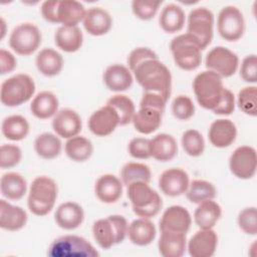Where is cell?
<instances>
[{
	"mask_svg": "<svg viewBox=\"0 0 257 257\" xmlns=\"http://www.w3.org/2000/svg\"><path fill=\"white\" fill-rule=\"evenodd\" d=\"M127 64L144 91L161 94L169 100L172 74L155 51L148 47L135 48L127 57Z\"/></svg>",
	"mask_w": 257,
	"mask_h": 257,
	"instance_id": "6da1fadb",
	"label": "cell"
},
{
	"mask_svg": "<svg viewBox=\"0 0 257 257\" xmlns=\"http://www.w3.org/2000/svg\"><path fill=\"white\" fill-rule=\"evenodd\" d=\"M58 189L55 181L47 176L36 177L29 188L27 206L29 211L39 217L47 215L53 209Z\"/></svg>",
	"mask_w": 257,
	"mask_h": 257,
	"instance_id": "7a4b0ae2",
	"label": "cell"
},
{
	"mask_svg": "<svg viewBox=\"0 0 257 257\" xmlns=\"http://www.w3.org/2000/svg\"><path fill=\"white\" fill-rule=\"evenodd\" d=\"M193 90L199 104L213 111L221 102L226 87L220 75L211 70H204L194 78Z\"/></svg>",
	"mask_w": 257,
	"mask_h": 257,
	"instance_id": "3957f363",
	"label": "cell"
},
{
	"mask_svg": "<svg viewBox=\"0 0 257 257\" xmlns=\"http://www.w3.org/2000/svg\"><path fill=\"white\" fill-rule=\"evenodd\" d=\"M127 197L134 213L140 218L151 219L157 216L163 207L161 196L150 187L149 183L139 181L130 184Z\"/></svg>",
	"mask_w": 257,
	"mask_h": 257,
	"instance_id": "277c9868",
	"label": "cell"
},
{
	"mask_svg": "<svg viewBox=\"0 0 257 257\" xmlns=\"http://www.w3.org/2000/svg\"><path fill=\"white\" fill-rule=\"evenodd\" d=\"M128 224L121 215H109L95 221L92 225V235L102 249H109L121 243L127 235Z\"/></svg>",
	"mask_w": 257,
	"mask_h": 257,
	"instance_id": "5b68a950",
	"label": "cell"
},
{
	"mask_svg": "<svg viewBox=\"0 0 257 257\" xmlns=\"http://www.w3.org/2000/svg\"><path fill=\"white\" fill-rule=\"evenodd\" d=\"M35 82L31 76L19 73L5 79L1 84L0 100L2 104L15 107L27 102L35 92Z\"/></svg>",
	"mask_w": 257,
	"mask_h": 257,
	"instance_id": "8992f818",
	"label": "cell"
},
{
	"mask_svg": "<svg viewBox=\"0 0 257 257\" xmlns=\"http://www.w3.org/2000/svg\"><path fill=\"white\" fill-rule=\"evenodd\" d=\"M170 49L176 65L183 70H195L202 62V49L188 33L174 37L170 43Z\"/></svg>",
	"mask_w": 257,
	"mask_h": 257,
	"instance_id": "52a82bcc",
	"label": "cell"
},
{
	"mask_svg": "<svg viewBox=\"0 0 257 257\" xmlns=\"http://www.w3.org/2000/svg\"><path fill=\"white\" fill-rule=\"evenodd\" d=\"M47 255L49 257H97L99 253L85 238L64 235L51 242Z\"/></svg>",
	"mask_w": 257,
	"mask_h": 257,
	"instance_id": "ba28073f",
	"label": "cell"
},
{
	"mask_svg": "<svg viewBox=\"0 0 257 257\" xmlns=\"http://www.w3.org/2000/svg\"><path fill=\"white\" fill-rule=\"evenodd\" d=\"M214 14L206 7H198L189 13L187 33L190 34L205 49L213 39Z\"/></svg>",
	"mask_w": 257,
	"mask_h": 257,
	"instance_id": "9c48e42d",
	"label": "cell"
},
{
	"mask_svg": "<svg viewBox=\"0 0 257 257\" xmlns=\"http://www.w3.org/2000/svg\"><path fill=\"white\" fill-rule=\"evenodd\" d=\"M42 35L39 28L33 23L25 22L17 25L9 37V46L19 55L32 54L40 46Z\"/></svg>",
	"mask_w": 257,
	"mask_h": 257,
	"instance_id": "30bf717a",
	"label": "cell"
},
{
	"mask_svg": "<svg viewBox=\"0 0 257 257\" xmlns=\"http://www.w3.org/2000/svg\"><path fill=\"white\" fill-rule=\"evenodd\" d=\"M217 29L223 39L230 42L239 40L245 32L243 13L235 6L223 7L218 14Z\"/></svg>",
	"mask_w": 257,
	"mask_h": 257,
	"instance_id": "8fae6325",
	"label": "cell"
},
{
	"mask_svg": "<svg viewBox=\"0 0 257 257\" xmlns=\"http://www.w3.org/2000/svg\"><path fill=\"white\" fill-rule=\"evenodd\" d=\"M205 65L207 70L217 73L222 78L230 77L238 69L239 58L232 50L224 46H216L207 53Z\"/></svg>",
	"mask_w": 257,
	"mask_h": 257,
	"instance_id": "7c38bea8",
	"label": "cell"
},
{
	"mask_svg": "<svg viewBox=\"0 0 257 257\" xmlns=\"http://www.w3.org/2000/svg\"><path fill=\"white\" fill-rule=\"evenodd\" d=\"M229 168L235 177L242 180L251 179L257 169L256 150L251 146L238 147L230 156Z\"/></svg>",
	"mask_w": 257,
	"mask_h": 257,
	"instance_id": "4fadbf2b",
	"label": "cell"
},
{
	"mask_svg": "<svg viewBox=\"0 0 257 257\" xmlns=\"http://www.w3.org/2000/svg\"><path fill=\"white\" fill-rule=\"evenodd\" d=\"M89 131L97 137H106L114 132L119 125V117L116 111L105 104L104 106L93 111L88 118Z\"/></svg>",
	"mask_w": 257,
	"mask_h": 257,
	"instance_id": "5bb4252c",
	"label": "cell"
},
{
	"mask_svg": "<svg viewBox=\"0 0 257 257\" xmlns=\"http://www.w3.org/2000/svg\"><path fill=\"white\" fill-rule=\"evenodd\" d=\"M217 245L218 236L213 229H200L188 241L187 249L192 257H211Z\"/></svg>",
	"mask_w": 257,
	"mask_h": 257,
	"instance_id": "9a60e30c",
	"label": "cell"
},
{
	"mask_svg": "<svg viewBox=\"0 0 257 257\" xmlns=\"http://www.w3.org/2000/svg\"><path fill=\"white\" fill-rule=\"evenodd\" d=\"M189 184V175L180 168H171L164 171L159 179L161 191L169 197H178L185 194Z\"/></svg>",
	"mask_w": 257,
	"mask_h": 257,
	"instance_id": "2e32d148",
	"label": "cell"
},
{
	"mask_svg": "<svg viewBox=\"0 0 257 257\" xmlns=\"http://www.w3.org/2000/svg\"><path fill=\"white\" fill-rule=\"evenodd\" d=\"M192 224V217L189 211L179 205H174L166 209L160 220L161 231H172L187 234Z\"/></svg>",
	"mask_w": 257,
	"mask_h": 257,
	"instance_id": "e0dca14e",
	"label": "cell"
},
{
	"mask_svg": "<svg viewBox=\"0 0 257 257\" xmlns=\"http://www.w3.org/2000/svg\"><path fill=\"white\" fill-rule=\"evenodd\" d=\"M52 127L58 137L68 140L80 133L82 128L81 117L75 110L63 108L54 115Z\"/></svg>",
	"mask_w": 257,
	"mask_h": 257,
	"instance_id": "ac0fdd59",
	"label": "cell"
},
{
	"mask_svg": "<svg viewBox=\"0 0 257 257\" xmlns=\"http://www.w3.org/2000/svg\"><path fill=\"white\" fill-rule=\"evenodd\" d=\"M208 137L210 143L214 147L220 149L227 148L235 142L237 127L232 120L228 118H219L211 123Z\"/></svg>",
	"mask_w": 257,
	"mask_h": 257,
	"instance_id": "d6986e66",
	"label": "cell"
},
{
	"mask_svg": "<svg viewBox=\"0 0 257 257\" xmlns=\"http://www.w3.org/2000/svg\"><path fill=\"white\" fill-rule=\"evenodd\" d=\"M54 219L61 229L74 230L82 224L84 220V212L79 204L68 201L57 207Z\"/></svg>",
	"mask_w": 257,
	"mask_h": 257,
	"instance_id": "ffe728a7",
	"label": "cell"
},
{
	"mask_svg": "<svg viewBox=\"0 0 257 257\" xmlns=\"http://www.w3.org/2000/svg\"><path fill=\"white\" fill-rule=\"evenodd\" d=\"M122 182L111 174L100 176L94 185V193L97 199L105 204H112L122 195Z\"/></svg>",
	"mask_w": 257,
	"mask_h": 257,
	"instance_id": "44dd1931",
	"label": "cell"
},
{
	"mask_svg": "<svg viewBox=\"0 0 257 257\" xmlns=\"http://www.w3.org/2000/svg\"><path fill=\"white\" fill-rule=\"evenodd\" d=\"M102 79L106 87L109 90L115 92L128 89L134 81V77L130 68L118 63L107 66L103 72Z\"/></svg>",
	"mask_w": 257,
	"mask_h": 257,
	"instance_id": "7402d4cb",
	"label": "cell"
},
{
	"mask_svg": "<svg viewBox=\"0 0 257 257\" xmlns=\"http://www.w3.org/2000/svg\"><path fill=\"white\" fill-rule=\"evenodd\" d=\"M82 22L85 30L93 36L106 34L112 26L110 14L101 7H91L86 10Z\"/></svg>",
	"mask_w": 257,
	"mask_h": 257,
	"instance_id": "603a6c76",
	"label": "cell"
},
{
	"mask_svg": "<svg viewBox=\"0 0 257 257\" xmlns=\"http://www.w3.org/2000/svg\"><path fill=\"white\" fill-rule=\"evenodd\" d=\"M164 111L151 106H140L133 117V124L137 132L150 135L156 132L162 124Z\"/></svg>",
	"mask_w": 257,
	"mask_h": 257,
	"instance_id": "cb8c5ba5",
	"label": "cell"
},
{
	"mask_svg": "<svg viewBox=\"0 0 257 257\" xmlns=\"http://www.w3.org/2000/svg\"><path fill=\"white\" fill-rule=\"evenodd\" d=\"M27 213L19 206L0 200V227L7 231H18L27 223Z\"/></svg>",
	"mask_w": 257,
	"mask_h": 257,
	"instance_id": "d4e9b609",
	"label": "cell"
},
{
	"mask_svg": "<svg viewBox=\"0 0 257 257\" xmlns=\"http://www.w3.org/2000/svg\"><path fill=\"white\" fill-rule=\"evenodd\" d=\"M151 157L159 162L173 160L178 154V144L176 139L169 134H158L150 140Z\"/></svg>",
	"mask_w": 257,
	"mask_h": 257,
	"instance_id": "484cf974",
	"label": "cell"
},
{
	"mask_svg": "<svg viewBox=\"0 0 257 257\" xmlns=\"http://www.w3.org/2000/svg\"><path fill=\"white\" fill-rule=\"evenodd\" d=\"M187 234L172 231H161L158 247L163 257H181L187 248Z\"/></svg>",
	"mask_w": 257,
	"mask_h": 257,
	"instance_id": "4316f807",
	"label": "cell"
},
{
	"mask_svg": "<svg viewBox=\"0 0 257 257\" xmlns=\"http://www.w3.org/2000/svg\"><path fill=\"white\" fill-rule=\"evenodd\" d=\"M157 235L155 224L147 218H139L128 224L127 236L131 242L137 246L151 244Z\"/></svg>",
	"mask_w": 257,
	"mask_h": 257,
	"instance_id": "83f0119b",
	"label": "cell"
},
{
	"mask_svg": "<svg viewBox=\"0 0 257 257\" xmlns=\"http://www.w3.org/2000/svg\"><path fill=\"white\" fill-rule=\"evenodd\" d=\"M56 46L64 52L72 53L80 49L83 42V34L78 26H60L54 34Z\"/></svg>",
	"mask_w": 257,
	"mask_h": 257,
	"instance_id": "f1b7e54d",
	"label": "cell"
},
{
	"mask_svg": "<svg viewBox=\"0 0 257 257\" xmlns=\"http://www.w3.org/2000/svg\"><path fill=\"white\" fill-rule=\"evenodd\" d=\"M86 10L84 6L75 0H58L57 23L62 26H77L83 21Z\"/></svg>",
	"mask_w": 257,
	"mask_h": 257,
	"instance_id": "f546056e",
	"label": "cell"
},
{
	"mask_svg": "<svg viewBox=\"0 0 257 257\" xmlns=\"http://www.w3.org/2000/svg\"><path fill=\"white\" fill-rule=\"evenodd\" d=\"M59 101L57 96L51 91H41L37 93L31 101L30 110L39 119H47L56 114Z\"/></svg>",
	"mask_w": 257,
	"mask_h": 257,
	"instance_id": "4dcf8cb0",
	"label": "cell"
},
{
	"mask_svg": "<svg viewBox=\"0 0 257 257\" xmlns=\"http://www.w3.org/2000/svg\"><path fill=\"white\" fill-rule=\"evenodd\" d=\"M194 212V221L200 229H213L222 215L221 206L214 200H206Z\"/></svg>",
	"mask_w": 257,
	"mask_h": 257,
	"instance_id": "1f68e13d",
	"label": "cell"
},
{
	"mask_svg": "<svg viewBox=\"0 0 257 257\" xmlns=\"http://www.w3.org/2000/svg\"><path fill=\"white\" fill-rule=\"evenodd\" d=\"M186 15L183 8L177 4H167L161 11L159 23L161 28L167 33H176L183 29Z\"/></svg>",
	"mask_w": 257,
	"mask_h": 257,
	"instance_id": "d6a6232c",
	"label": "cell"
},
{
	"mask_svg": "<svg viewBox=\"0 0 257 257\" xmlns=\"http://www.w3.org/2000/svg\"><path fill=\"white\" fill-rule=\"evenodd\" d=\"M35 64L41 74L49 77L55 76L62 70L63 57L58 51L46 47L38 52Z\"/></svg>",
	"mask_w": 257,
	"mask_h": 257,
	"instance_id": "836d02e7",
	"label": "cell"
},
{
	"mask_svg": "<svg viewBox=\"0 0 257 257\" xmlns=\"http://www.w3.org/2000/svg\"><path fill=\"white\" fill-rule=\"evenodd\" d=\"M0 191L8 200L18 201L24 197L27 191V183L24 177L15 172H9L1 177Z\"/></svg>",
	"mask_w": 257,
	"mask_h": 257,
	"instance_id": "e575fe53",
	"label": "cell"
},
{
	"mask_svg": "<svg viewBox=\"0 0 257 257\" xmlns=\"http://www.w3.org/2000/svg\"><path fill=\"white\" fill-rule=\"evenodd\" d=\"M62 144L60 139L51 133H42L34 141V150L36 154L44 160H52L61 153Z\"/></svg>",
	"mask_w": 257,
	"mask_h": 257,
	"instance_id": "d590c367",
	"label": "cell"
},
{
	"mask_svg": "<svg viewBox=\"0 0 257 257\" xmlns=\"http://www.w3.org/2000/svg\"><path fill=\"white\" fill-rule=\"evenodd\" d=\"M66 156L74 162H84L93 153L92 143L82 136H75L67 140L64 146Z\"/></svg>",
	"mask_w": 257,
	"mask_h": 257,
	"instance_id": "8d00e7d4",
	"label": "cell"
},
{
	"mask_svg": "<svg viewBox=\"0 0 257 257\" xmlns=\"http://www.w3.org/2000/svg\"><path fill=\"white\" fill-rule=\"evenodd\" d=\"M1 131L6 139L18 142L25 139L29 134V123L24 116L13 114L3 119Z\"/></svg>",
	"mask_w": 257,
	"mask_h": 257,
	"instance_id": "74e56055",
	"label": "cell"
},
{
	"mask_svg": "<svg viewBox=\"0 0 257 257\" xmlns=\"http://www.w3.org/2000/svg\"><path fill=\"white\" fill-rule=\"evenodd\" d=\"M187 199L193 204H200L206 200H214L217 195L215 186L205 180H193L186 191Z\"/></svg>",
	"mask_w": 257,
	"mask_h": 257,
	"instance_id": "f35d334b",
	"label": "cell"
},
{
	"mask_svg": "<svg viewBox=\"0 0 257 257\" xmlns=\"http://www.w3.org/2000/svg\"><path fill=\"white\" fill-rule=\"evenodd\" d=\"M121 182L124 186H128L134 182L150 183L152 178V172L148 165L143 163L130 162L126 163L120 171Z\"/></svg>",
	"mask_w": 257,
	"mask_h": 257,
	"instance_id": "ab89813d",
	"label": "cell"
},
{
	"mask_svg": "<svg viewBox=\"0 0 257 257\" xmlns=\"http://www.w3.org/2000/svg\"><path fill=\"white\" fill-rule=\"evenodd\" d=\"M106 104L111 106L119 117V125H126L132 122L136 112L134 101L124 94H115L111 96Z\"/></svg>",
	"mask_w": 257,
	"mask_h": 257,
	"instance_id": "60d3db41",
	"label": "cell"
},
{
	"mask_svg": "<svg viewBox=\"0 0 257 257\" xmlns=\"http://www.w3.org/2000/svg\"><path fill=\"white\" fill-rule=\"evenodd\" d=\"M182 147L191 157H199L204 153L205 141L202 134L197 130H188L183 133L181 139Z\"/></svg>",
	"mask_w": 257,
	"mask_h": 257,
	"instance_id": "b9f144b4",
	"label": "cell"
},
{
	"mask_svg": "<svg viewBox=\"0 0 257 257\" xmlns=\"http://www.w3.org/2000/svg\"><path fill=\"white\" fill-rule=\"evenodd\" d=\"M237 104L242 112L250 116L257 115V87L255 85L243 87L237 96Z\"/></svg>",
	"mask_w": 257,
	"mask_h": 257,
	"instance_id": "7bdbcfd3",
	"label": "cell"
},
{
	"mask_svg": "<svg viewBox=\"0 0 257 257\" xmlns=\"http://www.w3.org/2000/svg\"><path fill=\"white\" fill-rule=\"evenodd\" d=\"M195 104L187 95H178L172 102V112L180 120L190 119L195 113Z\"/></svg>",
	"mask_w": 257,
	"mask_h": 257,
	"instance_id": "ee69618b",
	"label": "cell"
},
{
	"mask_svg": "<svg viewBox=\"0 0 257 257\" xmlns=\"http://www.w3.org/2000/svg\"><path fill=\"white\" fill-rule=\"evenodd\" d=\"M162 1H149V0H134L132 2L133 13L141 20H151L153 19Z\"/></svg>",
	"mask_w": 257,
	"mask_h": 257,
	"instance_id": "f6af8a7d",
	"label": "cell"
},
{
	"mask_svg": "<svg viewBox=\"0 0 257 257\" xmlns=\"http://www.w3.org/2000/svg\"><path fill=\"white\" fill-rule=\"evenodd\" d=\"M22 159L21 149L13 144H4L0 148V167L10 169L17 166Z\"/></svg>",
	"mask_w": 257,
	"mask_h": 257,
	"instance_id": "bcb514c9",
	"label": "cell"
},
{
	"mask_svg": "<svg viewBox=\"0 0 257 257\" xmlns=\"http://www.w3.org/2000/svg\"><path fill=\"white\" fill-rule=\"evenodd\" d=\"M239 228L248 235L257 234V210L256 207L244 208L237 218Z\"/></svg>",
	"mask_w": 257,
	"mask_h": 257,
	"instance_id": "7dc6e473",
	"label": "cell"
},
{
	"mask_svg": "<svg viewBox=\"0 0 257 257\" xmlns=\"http://www.w3.org/2000/svg\"><path fill=\"white\" fill-rule=\"evenodd\" d=\"M240 76L248 83L257 82V56L255 54H250L243 58L240 67Z\"/></svg>",
	"mask_w": 257,
	"mask_h": 257,
	"instance_id": "c3c4849f",
	"label": "cell"
},
{
	"mask_svg": "<svg viewBox=\"0 0 257 257\" xmlns=\"http://www.w3.org/2000/svg\"><path fill=\"white\" fill-rule=\"evenodd\" d=\"M150 140L146 138H134L128 143L130 155L139 160H146L151 158L150 154Z\"/></svg>",
	"mask_w": 257,
	"mask_h": 257,
	"instance_id": "681fc988",
	"label": "cell"
},
{
	"mask_svg": "<svg viewBox=\"0 0 257 257\" xmlns=\"http://www.w3.org/2000/svg\"><path fill=\"white\" fill-rule=\"evenodd\" d=\"M167 101L168 100L161 94L144 91L142 99L140 101V106H151V107L160 109L162 111H165Z\"/></svg>",
	"mask_w": 257,
	"mask_h": 257,
	"instance_id": "f907efd6",
	"label": "cell"
},
{
	"mask_svg": "<svg viewBox=\"0 0 257 257\" xmlns=\"http://www.w3.org/2000/svg\"><path fill=\"white\" fill-rule=\"evenodd\" d=\"M234 109H235V96L231 90L226 88L221 102L213 110V112L220 115H229L234 111Z\"/></svg>",
	"mask_w": 257,
	"mask_h": 257,
	"instance_id": "816d5d0a",
	"label": "cell"
},
{
	"mask_svg": "<svg viewBox=\"0 0 257 257\" xmlns=\"http://www.w3.org/2000/svg\"><path fill=\"white\" fill-rule=\"evenodd\" d=\"M17 66L15 56L6 49H0V74L4 75L12 72Z\"/></svg>",
	"mask_w": 257,
	"mask_h": 257,
	"instance_id": "f5cc1de1",
	"label": "cell"
},
{
	"mask_svg": "<svg viewBox=\"0 0 257 257\" xmlns=\"http://www.w3.org/2000/svg\"><path fill=\"white\" fill-rule=\"evenodd\" d=\"M57 4L58 0H47L42 3L40 11L46 21L51 23H57Z\"/></svg>",
	"mask_w": 257,
	"mask_h": 257,
	"instance_id": "db71d44e",
	"label": "cell"
},
{
	"mask_svg": "<svg viewBox=\"0 0 257 257\" xmlns=\"http://www.w3.org/2000/svg\"><path fill=\"white\" fill-rule=\"evenodd\" d=\"M0 25H1V27H2L0 39H3V37H4V35H5V27H6V24H5V21H4L3 18H1V24H0Z\"/></svg>",
	"mask_w": 257,
	"mask_h": 257,
	"instance_id": "11a10c76",
	"label": "cell"
}]
</instances>
